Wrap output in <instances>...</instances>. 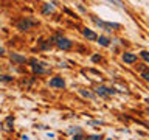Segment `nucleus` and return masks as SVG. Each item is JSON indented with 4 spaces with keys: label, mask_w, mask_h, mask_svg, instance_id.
I'll return each mask as SVG.
<instances>
[{
    "label": "nucleus",
    "mask_w": 149,
    "mask_h": 140,
    "mask_svg": "<svg viewBox=\"0 0 149 140\" xmlns=\"http://www.w3.org/2000/svg\"><path fill=\"white\" fill-rule=\"evenodd\" d=\"M98 42H99V45H103V47H109V45H110V39L107 38V36H99Z\"/></svg>",
    "instance_id": "nucleus-9"
},
{
    "label": "nucleus",
    "mask_w": 149,
    "mask_h": 140,
    "mask_svg": "<svg viewBox=\"0 0 149 140\" xmlns=\"http://www.w3.org/2000/svg\"><path fill=\"white\" fill-rule=\"evenodd\" d=\"M53 11H55V6L50 5V3H45L42 8V14H48V13H53Z\"/></svg>",
    "instance_id": "nucleus-10"
},
{
    "label": "nucleus",
    "mask_w": 149,
    "mask_h": 140,
    "mask_svg": "<svg viewBox=\"0 0 149 140\" xmlns=\"http://www.w3.org/2000/svg\"><path fill=\"white\" fill-rule=\"evenodd\" d=\"M55 42H56V45L59 48H62V50H70L71 48V40H69L67 38H62V36H56L55 38Z\"/></svg>",
    "instance_id": "nucleus-2"
},
{
    "label": "nucleus",
    "mask_w": 149,
    "mask_h": 140,
    "mask_svg": "<svg viewBox=\"0 0 149 140\" xmlns=\"http://www.w3.org/2000/svg\"><path fill=\"white\" fill-rule=\"evenodd\" d=\"M11 59L12 61H16V62H26V58H24V56H19V55H16V53H11Z\"/></svg>",
    "instance_id": "nucleus-11"
},
{
    "label": "nucleus",
    "mask_w": 149,
    "mask_h": 140,
    "mask_svg": "<svg viewBox=\"0 0 149 140\" xmlns=\"http://www.w3.org/2000/svg\"><path fill=\"white\" fill-rule=\"evenodd\" d=\"M123 61L126 64H132V62L137 61V55H134V53H123Z\"/></svg>",
    "instance_id": "nucleus-6"
},
{
    "label": "nucleus",
    "mask_w": 149,
    "mask_h": 140,
    "mask_svg": "<svg viewBox=\"0 0 149 140\" xmlns=\"http://www.w3.org/2000/svg\"><path fill=\"white\" fill-rule=\"evenodd\" d=\"M96 93H98L99 97H103V98H107V97H109L107 87H104V86H99V87H96Z\"/></svg>",
    "instance_id": "nucleus-8"
},
{
    "label": "nucleus",
    "mask_w": 149,
    "mask_h": 140,
    "mask_svg": "<svg viewBox=\"0 0 149 140\" xmlns=\"http://www.w3.org/2000/svg\"><path fill=\"white\" fill-rule=\"evenodd\" d=\"M82 34H84L89 40H98L96 33H95V31H92V30H89V28H84V30H82Z\"/></svg>",
    "instance_id": "nucleus-5"
},
{
    "label": "nucleus",
    "mask_w": 149,
    "mask_h": 140,
    "mask_svg": "<svg viewBox=\"0 0 149 140\" xmlns=\"http://www.w3.org/2000/svg\"><path fill=\"white\" fill-rule=\"evenodd\" d=\"M65 86V81H64V78H61V76H55L51 81H50V87H59V89H62Z\"/></svg>",
    "instance_id": "nucleus-4"
},
{
    "label": "nucleus",
    "mask_w": 149,
    "mask_h": 140,
    "mask_svg": "<svg viewBox=\"0 0 149 140\" xmlns=\"http://www.w3.org/2000/svg\"><path fill=\"white\" fill-rule=\"evenodd\" d=\"M73 140H84V135L82 134H76L73 137Z\"/></svg>",
    "instance_id": "nucleus-17"
},
{
    "label": "nucleus",
    "mask_w": 149,
    "mask_h": 140,
    "mask_svg": "<svg viewBox=\"0 0 149 140\" xmlns=\"http://www.w3.org/2000/svg\"><path fill=\"white\" fill-rule=\"evenodd\" d=\"M92 19H93V22L96 24L98 26H103V28H106V30H118L120 28V24H112V22H103V20H99L98 17H95V16H92Z\"/></svg>",
    "instance_id": "nucleus-1"
},
{
    "label": "nucleus",
    "mask_w": 149,
    "mask_h": 140,
    "mask_svg": "<svg viewBox=\"0 0 149 140\" xmlns=\"http://www.w3.org/2000/svg\"><path fill=\"white\" fill-rule=\"evenodd\" d=\"M69 132H70V134H75V132H79V128H71V129H69Z\"/></svg>",
    "instance_id": "nucleus-21"
},
{
    "label": "nucleus",
    "mask_w": 149,
    "mask_h": 140,
    "mask_svg": "<svg viewBox=\"0 0 149 140\" xmlns=\"http://www.w3.org/2000/svg\"><path fill=\"white\" fill-rule=\"evenodd\" d=\"M110 2H114L115 5H116V6H120V8L123 6V3H121V0H110Z\"/></svg>",
    "instance_id": "nucleus-18"
},
{
    "label": "nucleus",
    "mask_w": 149,
    "mask_h": 140,
    "mask_svg": "<svg viewBox=\"0 0 149 140\" xmlns=\"http://www.w3.org/2000/svg\"><path fill=\"white\" fill-rule=\"evenodd\" d=\"M99 59H101V56H99V55H95V56H92V61H93V62H98Z\"/></svg>",
    "instance_id": "nucleus-19"
},
{
    "label": "nucleus",
    "mask_w": 149,
    "mask_h": 140,
    "mask_svg": "<svg viewBox=\"0 0 149 140\" xmlns=\"http://www.w3.org/2000/svg\"><path fill=\"white\" fill-rule=\"evenodd\" d=\"M2 79H3V81H11V79H12V76H8V75H3V76H2Z\"/></svg>",
    "instance_id": "nucleus-20"
},
{
    "label": "nucleus",
    "mask_w": 149,
    "mask_h": 140,
    "mask_svg": "<svg viewBox=\"0 0 149 140\" xmlns=\"http://www.w3.org/2000/svg\"><path fill=\"white\" fill-rule=\"evenodd\" d=\"M12 123H14V117H6L5 123H3V129H5V131H11L12 129Z\"/></svg>",
    "instance_id": "nucleus-7"
},
{
    "label": "nucleus",
    "mask_w": 149,
    "mask_h": 140,
    "mask_svg": "<svg viewBox=\"0 0 149 140\" xmlns=\"http://www.w3.org/2000/svg\"><path fill=\"white\" fill-rule=\"evenodd\" d=\"M40 48H42V50H48V48H51V42H50V40H48V42H44Z\"/></svg>",
    "instance_id": "nucleus-14"
},
{
    "label": "nucleus",
    "mask_w": 149,
    "mask_h": 140,
    "mask_svg": "<svg viewBox=\"0 0 149 140\" xmlns=\"http://www.w3.org/2000/svg\"><path fill=\"white\" fill-rule=\"evenodd\" d=\"M85 140H101V135H89Z\"/></svg>",
    "instance_id": "nucleus-15"
},
{
    "label": "nucleus",
    "mask_w": 149,
    "mask_h": 140,
    "mask_svg": "<svg viewBox=\"0 0 149 140\" xmlns=\"http://www.w3.org/2000/svg\"><path fill=\"white\" fill-rule=\"evenodd\" d=\"M81 92V95H84V97H87V98H95V95L93 93H90V92H85V90L82 89V90H79Z\"/></svg>",
    "instance_id": "nucleus-13"
},
{
    "label": "nucleus",
    "mask_w": 149,
    "mask_h": 140,
    "mask_svg": "<svg viewBox=\"0 0 149 140\" xmlns=\"http://www.w3.org/2000/svg\"><path fill=\"white\" fill-rule=\"evenodd\" d=\"M140 55H141V58H143V59L146 61V62H149V52H146V50H143L141 53H140Z\"/></svg>",
    "instance_id": "nucleus-12"
},
{
    "label": "nucleus",
    "mask_w": 149,
    "mask_h": 140,
    "mask_svg": "<svg viewBox=\"0 0 149 140\" xmlns=\"http://www.w3.org/2000/svg\"><path fill=\"white\" fill-rule=\"evenodd\" d=\"M37 24V20H31V19H20L19 22H17V28L19 30H22V31H25V30H28V28H31L33 25H36Z\"/></svg>",
    "instance_id": "nucleus-3"
},
{
    "label": "nucleus",
    "mask_w": 149,
    "mask_h": 140,
    "mask_svg": "<svg viewBox=\"0 0 149 140\" xmlns=\"http://www.w3.org/2000/svg\"><path fill=\"white\" fill-rule=\"evenodd\" d=\"M141 76H143V78L146 79V81H149V70H144V72H141Z\"/></svg>",
    "instance_id": "nucleus-16"
}]
</instances>
